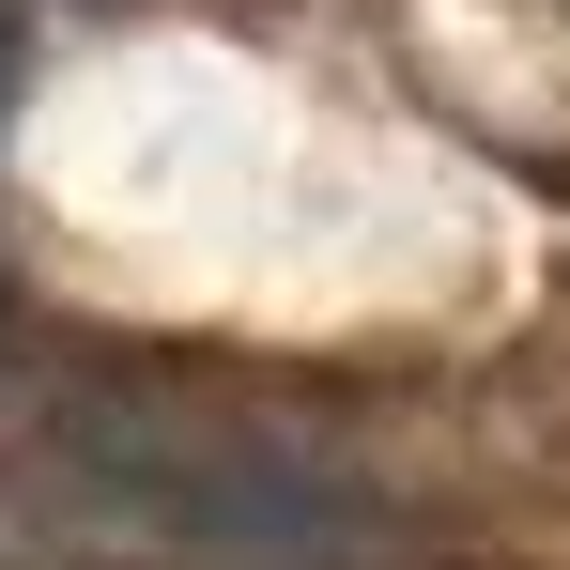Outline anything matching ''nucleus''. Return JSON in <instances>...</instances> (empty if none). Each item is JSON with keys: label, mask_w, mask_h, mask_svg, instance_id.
<instances>
[{"label": "nucleus", "mask_w": 570, "mask_h": 570, "mask_svg": "<svg viewBox=\"0 0 570 570\" xmlns=\"http://www.w3.org/2000/svg\"><path fill=\"white\" fill-rule=\"evenodd\" d=\"M47 524L139 570H355L385 540L340 448L200 401H78L47 432Z\"/></svg>", "instance_id": "obj_1"}]
</instances>
